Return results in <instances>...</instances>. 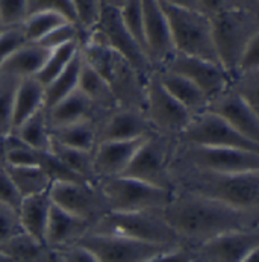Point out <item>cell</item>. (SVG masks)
<instances>
[{
  "mask_svg": "<svg viewBox=\"0 0 259 262\" xmlns=\"http://www.w3.org/2000/svg\"><path fill=\"white\" fill-rule=\"evenodd\" d=\"M162 214L175 230L181 246L189 249H196L227 232L259 227V214L179 191H175L173 199L162 209Z\"/></svg>",
  "mask_w": 259,
  "mask_h": 262,
  "instance_id": "obj_1",
  "label": "cell"
},
{
  "mask_svg": "<svg viewBox=\"0 0 259 262\" xmlns=\"http://www.w3.org/2000/svg\"><path fill=\"white\" fill-rule=\"evenodd\" d=\"M173 191L202 195L227 206L259 214V171L219 173L170 164Z\"/></svg>",
  "mask_w": 259,
  "mask_h": 262,
  "instance_id": "obj_2",
  "label": "cell"
},
{
  "mask_svg": "<svg viewBox=\"0 0 259 262\" xmlns=\"http://www.w3.org/2000/svg\"><path fill=\"white\" fill-rule=\"evenodd\" d=\"M219 64L232 76L247 46L259 37V12L244 8H227L209 17Z\"/></svg>",
  "mask_w": 259,
  "mask_h": 262,
  "instance_id": "obj_3",
  "label": "cell"
},
{
  "mask_svg": "<svg viewBox=\"0 0 259 262\" xmlns=\"http://www.w3.org/2000/svg\"><path fill=\"white\" fill-rule=\"evenodd\" d=\"M159 5L170 26L175 52L219 64L209 17L197 9L178 8L161 2Z\"/></svg>",
  "mask_w": 259,
  "mask_h": 262,
  "instance_id": "obj_4",
  "label": "cell"
},
{
  "mask_svg": "<svg viewBox=\"0 0 259 262\" xmlns=\"http://www.w3.org/2000/svg\"><path fill=\"white\" fill-rule=\"evenodd\" d=\"M90 233H111L159 246H181L162 211L110 212L93 225Z\"/></svg>",
  "mask_w": 259,
  "mask_h": 262,
  "instance_id": "obj_5",
  "label": "cell"
},
{
  "mask_svg": "<svg viewBox=\"0 0 259 262\" xmlns=\"http://www.w3.org/2000/svg\"><path fill=\"white\" fill-rule=\"evenodd\" d=\"M175 144V137L161 132L148 135L121 176L173 191L170 164Z\"/></svg>",
  "mask_w": 259,
  "mask_h": 262,
  "instance_id": "obj_6",
  "label": "cell"
},
{
  "mask_svg": "<svg viewBox=\"0 0 259 262\" xmlns=\"http://www.w3.org/2000/svg\"><path fill=\"white\" fill-rule=\"evenodd\" d=\"M97 185L103 192L111 212L162 211L175 194V191L124 176L100 181Z\"/></svg>",
  "mask_w": 259,
  "mask_h": 262,
  "instance_id": "obj_7",
  "label": "cell"
},
{
  "mask_svg": "<svg viewBox=\"0 0 259 262\" xmlns=\"http://www.w3.org/2000/svg\"><path fill=\"white\" fill-rule=\"evenodd\" d=\"M171 162L219 173L259 171V151L175 144Z\"/></svg>",
  "mask_w": 259,
  "mask_h": 262,
  "instance_id": "obj_8",
  "label": "cell"
},
{
  "mask_svg": "<svg viewBox=\"0 0 259 262\" xmlns=\"http://www.w3.org/2000/svg\"><path fill=\"white\" fill-rule=\"evenodd\" d=\"M178 144L199 147H229L259 151V144L238 134L219 115L203 111L191 117L185 129L175 138Z\"/></svg>",
  "mask_w": 259,
  "mask_h": 262,
  "instance_id": "obj_9",
  "label": "cell"
},
{
  "mask_svg": "<svg viewBox=\"0 0 259 262\" xmlns=\"http://www.w3.org/2000/svg\"><path fill=\"white\" fill-rule=\"evenodd\" d=\"M50 199L61 209L96 225L110 214L108 202L97 184L56 182L50 187Z\"/></svg>",
  "mask_w": 259,
  "mask_h": 262,
  "instance_id": "obj_10",
  "label": "cell"
},
{
  "mask_svg": "<svg viewBox=\"0 0 259 262\" xmlns=\"http://www.w3.org/2000/svg\"><path fill=\"white\" fill-rule=\"evenodd\" d=\"M77 244L88 249L99 262H147L155 255L171 249L170 246L152 244L111 233H88Z\"/></svg>",
  "mask_w": 259,
  "mask_h": 262,
  "instance_id": "obj_11",
  "label": "cell"
},
{
  "mask_svg": "<svg viewBox=\"0 0 259 262\" xmlns=\"http://www.w3.org/2000/svg\"><path fill=\"white\" fill-rule=\"evenodd\" d=\"M143 114L156 132L175 138L185 129V126L192 117L178 100H175L165 91V88L161 85V82L155 75V70L146 83V99Z\"/></svg>",
  "mask_w": 259,
  "mask_h": 262,
  "instance_id": "obj_12",
  "label": "cell"
},
{
  "mask_svg": "<svg viewBox=\"0 0 259 262\" xmlns=\"http://www.w3.org/2000/svg\"><path fill=\"white\" fill-rule=\"evenodd\" d=\"M96 31L102 35L115 53L124 58L144 79L150 77L153 73V67L148 61L147 55L140 46V42L126 29L120 17V11L117 8L102 5Z\"/></svg>",
  "mask_w": 259,
  "mask_h": 262,
  "instance_id": "obj_13",
  "label": "cell"
},
{
  "mask_svg": "<svg viewBox=\"0 0 259 262\" xmlns=\"http://www.w3.org/2000/svg\"><path fill=\"white\" fill-rule=\"evenodd\" d=\"M99 75L108 82L118 108L143 113L147 79L140 75L124 58L112 50L106 66Z\"/></svg>",
  "mask_w": 259,
  "mask_h": 262,
  "instance_id": "obj_14",
  "label": "cell"
},
{
  "mask_svg": "<svg viewBox=\"0 0 259 262\" xmlns=\"http://www.w3.org/2000/svg\"><path fill=\"white\" fill-rule=\"evenodd\" d=\"M184 76L199 86L211 100L229 88L230 76L220 64L175 52L173 56L159 69Z\"/></svg>",
  "mask_w": 259,
  "mask_h": 262,
  "instance_id": "obj_15",
  "label": "cell"
},
{
  "mask_svg": "<svg viewBox=\"0 0 259 262\" xmlns=\"http://www.w3.org/2000/svg\"><path fill=\"white\" fill-rule=\"evenodd\" d=\"M192 250L196 262H241L259 250V227L223 233Z\"/></svg>",
  "mask_w": 259,
  "mask_h": 262,
  "instance_id": "obj_16",
  "label": "cell"
},
{
  "mask_svg": "<svg viewBox=\"0 0 259 262\" xmlns=\"http://www.w3.org/2000/svg\"><path fill=\"white\" fill-rule=\"evenodd\" d=\"M144 49L153 70H159L175 53L170 26L158 0H141Z\"/></svg>",
  "mask_w": 259,
  "mask_h": 262,
  "instance_id": "obj_17",
  "label": "cell"
},
{
  "mask_svg": "<svg viewBox=\"0 0 259 262\" xmlns=\"http://www.w3.org/2000/svg\"><path fill=\"white\" fill-rule=\"evenodd\" d=\"M206 111L219 115L238 134L252 143L259 144V113L241 99L230 86L222 94L211 99Z\"/></svg>",
  "mask_w": 259,
  "mask_h": 262,
  "instance_id": "obj_18",
  "label": "cell"
},
{
  "mask_svg": "<svg viewBox=\"0 0 259 262\" xmlns=\"http://www.w3.org/2000/svg\"><path fill=\"white\" fill-rule=\"evenodd\" d=\"M155 132V127L148 123L141 111L115 108L99 123L97 143L138 140L146 138Z\"/></svg>",
  "mask_w": 259,
  "mask_h": 262,
  "instance_id": "obj_19",
  "label": "cell"
},
{
  "mask_svg": "<svg viewBox=\"0 0 259 262\" xmlns=\"http://www.w3.org/2000/svg\"><path fill=\"white\" fill-rule=\"evenodd\" d=\"M146 138L97 143L93 150V167L97 184L121 176Z\"/></svg>",
  "mask_w": 259,
  "mask_h": 262,
  "instance_id": "obj_20",
  "label": "cell"
},
{
  "mask_svg": "<svg viewBox=\"0 0 259 262\" xmlns=\"http://www.w3.org/2000/svg\"><path fill=\"white\" fill-rule=\"evenodd\" d=\"M91 227H93L91 223L61 209L52 202L44 241L52 249L61 250L69 246L77 244L85 235L90 233Z\"/></svg>",
  "mask_w": 259,
  "mask_h": 262,
  "instance_id": "obj_21",
  "label": "cell"
},
{
  "mask_svg": "<svg viewBox=\"0 0 259 262\" xmlns=\"http://www.w3.org/2000/svg\"><path fill=\"white\" fill-rule=\"evenodd\" d=\"M108 114L110 113H103L96 105H93L90 99L85 97L79 90H76L70 96L53 105L52 108L46 110L49 127H59L77 121H87V120H91L99 126V123Z\"/></svg>",
  "mask_w": 259,
  "mask_h": 262,
  "instance_id": "obj_22",
  "label": "cell"
},
{
  "mask_svg": "<svg viewBox=\"0 0 259 262\" xmlns=\"http://www.w3.org/2000/svg\"><path fill=\"white\" fill-rule=\"evenodd\" d=\"M155 75L165 88V91L175 100H178L191 115L206 111L209 99L191 80L168 70H155Z\"/></svg>",
  "mask_w": 259,
  "mask_h": 262,
  "instance_id": "obj_23",
  "label": "cell"
},
{
  "mask_svg": "<svg viewBox=\"0 0 259 262\" xmlns=\"http://www.w3.org/2000/svg\"><path fill=\"white\" fill-rule=\"evenodd\" d=\"M50 50L38 42H25L17 47L0 66V72L14 76L17 79L35 77L46 62Z\"/></svg>",
  "mask_w": 259,
  "mask_h": 262,
  "instance_id": "obj_24",
  "label": "cell"
},
{
  "mask_svg": "<svg viewBox=\"0 0 259 262\" xmlns=\"http://www.w3.org/2000/svg\"><path fill=\"white\" fill-rule=\"evenodd\" d=\"M50 209H52L50 191L25 197L18 208V219L23 232L35 239L44 241Z\"/></svg>",
  "mask_w": 259,
  "mask_h": 262,
  "instance_id": "obj_25",
  "label": "cell"
},
{
  "mask_svg": "<svg viewBox=\"0 0 259 262\" xmlns=\"http://www.w3.org/2000/svg\"><path fill=\"white\" fill-rule=\"evenodd\" d=\"M0 252L14 262H58V250L21 232L0 244Z\"/></svg>",
  "mask_w": 259,
  "mask_h": 262,
  "instance_id": "obj_26",
  "label": "cell"
},
{
  "mask_svg": "<svg viewBox=\"0 0 259 262\" xmlns=\"http://www.w3.org/2000/svg\"><path fill=\"white\" fill-rule=\"evenodd\" d=\"M39 110H44V86L35 77L20 79L14 97L11 132Z\"/></svg>",
  "mask_w": 259,
  "mask_h": 262,
  "instance_id": "obj_27",
  "label": "cell"
},
{
  "mask_svg": "<svg viewBox=\"0 0 259 262\" xmlns=\"http://www.w3.org/2000/svg\"><path fill=\"white\" fill-rule=\"evenodd\" d=\"M50 141L72 149L93 151L97 144V123L87 120L72 124L49 127Z\"/></svg>",
  "mask_w": 259,
  "mask_h": 262,
  "instance_id": "obj_28",
  "label": "cell"
},
{
  "mask_svg": "<svg viewBox=\"0 0 259 262\" xmlns=\"http://www.w3.org/2000/svg\"><path fill=\"white\" fill-rule=\"evenodd\" d=\"M77 90L103 113H111L115 108H118L108 82L97 72H94L83 59L80 66Z\"/></svg>",
  "mask_w": 259,
  "mask_h": 262,
  "instance_id": "obj_29",
  "label": "cell"
},
{
  "mask_svg": "<svg viewBox=\"0 0 259 262\" xmlns=\"http://www.w3.org/2000/svg\"><path fill=\"white\" fill-rule=\"evenodd\" d=\"M82 66V55H80V46L79 52L74 55L70 64L56 76L52 82H49L44 86V110L52 108L67 96H70L77 90L79 83V73Z\"/></svg>",
  "mask_w": 259,
  "mask_h": 262,
  "instance_id": "obj_30",
  "label": "cell"
},
{
  "mask_svg": "<svg viewBox=\"0 0 259 262\" xmlns=\"http://www.w3.org/2000/svg\"><path fill=\"white\" fill-rule=\"evenodd\" d=\"M5 168L23 199L50 191L52 181L47 176V173L38 165H23V167L6 165Z\"/></svg>",
  "mask_w": 259,
  "mask_h": 262,
  "instance_id": "obj_31",
  "label": "cell"
},
{
  "mask_svg": "<svg viewBox=\"0 0 259 262\" xmlns=\"http://www.w3.org/2000/svg\"><path fill=\"white\" fill-rule=\"evenodd\" d=\"M12 132L31 149L38 151L50 150L52 141H50V130L47 124L46 110H39L38 113L31 115Z\"/></svg>",
  "mask_w": 259,
  "mask_h": 262,
  "instance_id": "obj_32",
  "label": "cell"
},
{
  "mask_svg": "<svg viewBox=\"0 0 259 262\" xmlns=\"http://www.w3.org/2000/svg\"><path fill=\"white\" fill-rule=\"evenodd\" d=\"M50 151L56 155L79 178H82L87 182L97 184L94 167H93V151L72 149V147L59 146L55 143L50 144Z\"/></svg>",
  "mask_w": 259,
  "mask_h": 262,
  "instance_id": "obj_33",
  "label": "cell"
},
{
  "mask_svg": "<svg viewBox=\"0 0 259 262\" xmlns=\"http://www.w3.org/2000/svg\"><path fill=\"white\" fill-rule=\"evenodd\" d=\"M77 52H79V42H69V44H64L61 47L50 50L46 62L42 64L35 79L42 86H46L70 64V61L73 59Z\"/></svg>",
  "mask_w": 259,
  "mask_h": 262,
  "instance_id": "obj_34",
  "label": "cell"
},
{
  "mask_svg": "<svg viewBox=\"0 0 259 262\" xmlns=\"http://www.w3.org/2000/svg\"><path fill=\"white\" fill-rule=\"evenodd\" d=\"M67 20L61 17L59 14L49 12V11H41L29 14L21 25L23 35L28 42H38L41 38H44L50 31H53L56 26L66 23Z\"/></svg>",
  "mask_w": 259,
  "mask_h": 262,
  "instance_id": "obj_35",
  "label": "cell"
},
{
  "mask_svg": "<svg viewBox=\"0 0 259 262\" xmlns=\"http://www.w3.org/2000/svg\"><path fill=\"white\" fill-rule=\"evenodd\" d=\"M70 2L73 6L76 25L82 34V39H80V44H82L85 38L97 26L100 9H102V2L100 0H70Z\"/></svg>",
  "mask_w": 259,
  "mask_h": 262,
  "instance_id": "obj_36",
  "label": "cell"
},
{
  "mask_svg": "<svg viewBox=\"0 0 259 262\" xmlns=\"http://www.w3.org/2000/svg\"><path fill=\"white\" fill-rule=\"evenodd\" d=\"M20 79L0 72V135L11 132L14 97Z\"/></svg>",
  "mask_w": 259,
  "mask_h": 262,
  "instance_id": "obj_37",
  "label": "cell"
},
{
  "mask_svg": "<svg viewBox=\"0 0 259 262\" xmlns=\"http://www.w3.org/2000/svg\"><path fill=\"white\" fill-rule=\"evenodd\" d=\"M230 90L259 111V70L238 72L230 76Z\"/></svg>",
  "mask_w": 259,
  "mask_h": 262,
  "instance_id": "obj_38",
  "label": "cell"
},
{
  "mask_svg": "<svg viewBox=\"0 0 259 262\" xmlns=\"http://www.w3.org/2000/svg\"><path fill=\"white\" fill-rule=\"evenodd\" d=\"M120 17L126 29L132 34L140 46L144 49V34H143V3L141 0H126V3L118 9ZM146 52V49H144ZM147 55V53H146Z\"/></svg>",
  "mask_w": 259,
  "mask_h": 262,
  "instance_id": "obj_39",
  "label": "cell"
},
{
  "mask_svg": "<svg viewBox=\"0 0 259 262\" xmlns=\"http://www.w3.org/2000/svg\"><path fill=\"white\" fill-rule=\"evenodd\" d=\"M80 39H82V34H80L79 28L70 21H66V23L56 26L53 31H50L46 37L41 38L38 41V44L47 50H53V49L61 47V46L69 44V42H79L80 44Z\"/></svg>",
  "mask_w": 259,
  "mask_h": 262,
  "instance_id": "obj_40",
  "label": "cell"
},
{
  "mask_svg": "<svg viewBox=\"0 0 259 262\" xmlns=\"http://www.w3.org/2000/svg\"><path fill=\"white\" fill-rule=\"evenodd\" d=\"M28 17V0H0V21L5 29L18 28Z\"/></svg>",
  "mask_w": 259,
  "mask_h": 262,
  "instance_id": "obj_41",
  "label": "cell"
},
{
  "mask_svg": "<svg viewBox=\"0 0 259 262\" xmlns=\"http://www.w3.org/2000/svg\"><path fill=\"white\" fill-rule=\"evenodd\" d=\"M41 11L59 14L67 21L76 25V17H74L73 6L70 0H28V15L34 12H41Z\"/></svg>",
  "mask_w": 259,
  "mask_h": 262,
  "instance_id": "obj_42",
  "label": "cell"
},
{
  "mask_svg": "<svg viewBox=\"0 0 259 262\" xmlns=\"http://www.w3.org/2000/svg\"><path fill=\"white\" fill-rule=\"evenodd\" d=\"M18 211L0 203V244L21 233Z\"/></svg>",
  "mask_w": 259,
  "mask_h": 262,
  "instance_id": "obj_43",
  "label": "cell"
},
{
  "mask_svg": "<svg viewBox=\"0 0 259 262\" xmlns=\"http://www.w3.org/2000/svg\"><path fill=\"white\" fill-rule=\"evenodd\" d=\"M21 194L18 192L17 187L14 185L12 179L9 178L6 168H0V203L14 208L15 211H18L20 205H21Z\"/></svg>",
  "mask_w": 259,
  "mask_h": 262,
  "instance_id": "obj_44",
  "label": "cell"
},
{
  "mask_svg": "<svg viewBox=\"0 0 259 262\" xmlns=\"http://www.w3.org/2000/svg\"><path fill=\"white\" fill-rule=\"evenodd\" d=\"M25 42H28V41L23 35L21 26L12 28V29H5L3 32H0V66L17 47H20Z\"/></svg>",
  "mask_w": 259,
  "mask_h": 262,
  "instance_id": "obj_45",
  "label": "cell"
},
{
  "mask_svg": "<svg viewBox=\"0 0 259 262\" xmlns=\"http://www.w3.org/2000/svg\"><path fill=\"white\" fill-rule=\"evenodd\" d=\"M147 262H194V250L185 246H176L155 255Z\"/></svg>",
  "mask_w": 259,
  "mask_h": 262,
  "instance_id": "obj_46",
  "label": "cell"
},
{
  "mask_svg": "<svg viewBox=\"0 0 259 262\" xmlns=\"http://www.w3.org/2000/svg\"><path fill=\"white\" fill-rule=\"evenodd\" d=\"M58 262H99L88 249H85L80 244H73L58 250Z\"/></svg>",
  "mask_w": 259,
  "mask_h": 262,
  "instance_id": "obj_47",
  "label": "cell"
},
{
  "mask_svg": "<svg viewBox=\"0 0 259 262\" xmlns=\"http://www.w3.org/2000/svg\"><path fill=\"white\" fill-rule=\"evenodd\" d=\"M250 70H259V37L255 38L247 46L244 53L241 55L235 73H238V72H250Z\"/></svg>",
  "mask_w": 259,
  "mask_h": 262,
  "instance_id": "obj_48",
  "label": "cell"
},
{
  "mask_svg": "<svg viewBox=\"0 0 259 262\" xmlns=\"http://www.w3.org/2000/svg\"><path fill=\"white\" fill-rule=\"evenodd\" d=\"M197 2H199V9L208 17L235 6L233 0H197Z\"/></svg>",
  "mask_w": 259,
  "mask_h": 262,
  "instance_id": "obj_49",
  "label": "cell"
},
{
  "mask_svg": "<svg viewBox=\"0 0 259 262\" xmlns=\"http://www.w3.org/2000/svg\"><path fill=\"white\" fill-rule=\"evenodd\" d=\"M161 3L165 5H171V6H178V8H186V9H199V2L197 0H159Z\"/></svg>",
  "mask_w": 259,
  "mask_h": 262,
  "instance_id": "obj_50",
  "label": "cell"
},
{
  "mask_svg": "<svg viewBox=\"0 0 259 262\" xmlns=\"http://www.w3.org/2000/svg\"><path fill=\"white\" fill-rule=\"evenodd\" d=\"M235 6L259 12V0H233Z\"/></svg>",
  "mask_w": 259,
  "mask_h": 262,
  "instance_id": "obj_51",
  "label": "cell"
},
{
  "mask_svg": "<svg viewBox=\"0 0 259 262\" xmlns=\"http://www.w3.org/2000/svg\"><path fill=\"white\" fill-rule=\"evenodd\" d=\"M100 2H102V5H106V6H111V8H117V9H120L126 3V0H100Z\"/></svg>",
  "mask_w": 259,
  "mask_h": 262,
  "instance_id": "obj_52",
  "label": "cell"
},
{
  "mask_svg": "<svg viewBox=\"0 0 259 262\" xmlns=\"http://www.w3.org/2000/svg\"><path fill=\"white\" fill-rule=\"evenodd\" d=\"M5 164V149H3V135H0V168H3Z\"/></svg>",
  "mask_w": 259,
  "mask_h": 262,
  "instance_id": "obj_53",
  "label": "cell"
},
{
  "mask_svg": "<svg viewBox=\"0 0 259 262\" xmlns=\"http://www.w3.org/2000/svg\"><path fill=\"white\" fill-rule=\"evenodd\" d=\"M241 262H259V250H255L252 252L246 259H243Z\"/></svg>",
  "mask_w": 259,
  "mask_h": 262,
  "instance_id": "obj_54",
  "label": "cell"
},
{
  "mask_svg": "<svg viewBox=\"0 0 259 262\" xmlns=\"http://www.w3.org/2000/svg\"><path fill=\"white\" fill-rule=\"evenodd\" d=\"M0 262H14V261H12V259H9L5 253H2V252H0Z\"/></svg>",
  "mask_w": 259,
  "mask_h": 262,
  "instance_id": "obj_55",
  "label": "cell"
},
{
  "mask_svg": "<svg viewBox=\"0 0 259 262\" xmlns=\"http://www.w3.org/2000/svg\"><path fill=\"white\" fill-rule=\"evenodd\" d=\"M5 31V28H3V25H2V21H0V32H3Z\"/></svg>",
  "mask_w": 259,
  "mask_h": 262,
  "instance_id": "obj_56",
  "label": "cell"
},
{
  "mask_svg": "<svg viewBox=\"0 0 259 262\" xmlns=\"http://www.w3.org/2000/svg\"><path fill=\"white\" fill-rule=\"evenodd\" d=\"M194 262H196V259H194Z\"/></svg>",
  "mask_w": 259,
  "mask_h": 262,
  "instance_id": "obj_57",
  "label": "cell"
}]
</instances>
